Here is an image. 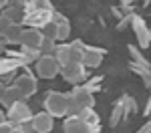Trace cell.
<instances>
[{"label":"cell","instance_id":"cell-1","mask_svg":"<svg viewBox=\"0 0 151 133\" xmlns=\"http://www.w3.org/2000/svg\"><path fill=\"white\" fill-rule=\"evenodd\" d=\"M67 105H69V93L60 91H47L42 97V109L55 119H65L67 117Z\"/></svg>","mask_w":151,"mask_h":133},{"label":"cell","instance_id":"cell-2","mask_svg":"<svg viewBox=\"0 0 151 133\" xmlns=\"http://www.w3.org/2000/svg\"><path fill=\"white\" fill-rule=\"evenodd\" d=\"M58 77H60L65 83H69V85L75 87V85H81V83H85V81L89 79V69L83 67L81 63H69V65L60 67Z\"/></svg>","mask_w":151,"mask_h":133},{"label":"cell","instance_id":"cell-3","mask_svg":"<svg viewBox=\"0 0 151 133\" xmlns=\"http://www.w3.org/2000/svg\"><path fill=\"white\" fill-rule=\"evenodd\" d=\"M35 71H36V77H38V79L50 81V79L58 77L60 65L57 63V59H55L52 55H42V57L35 63Z\"/></svg>","mask_w":151,"mask_h":133},{"label":"cell","instance_id":"cell-4","mask_svg":"<svg viewBox=\"0 0 151 133\" xmlns=\"http://www.w3.org/2000/svg\"><path fill=\"white\" fill-rule=\"evenodd\" d=\"M14 85H16V89L22 93L24 99H30V97H35L36 93H38V77L32 75V71H24V73H20V75H16Z\"/></svg>","mask_w":151,"mask_h":133},{"label":"cell","instance_id":"cell-5","mask_svg":"<svg viewBox=\"0 0 151 133\" xmlns=\"http://www.w3.org/2000/svg\"><path fill=\"white\" fill-rule=\"evenodd\" d=\"M131 30H133V35H135V38H137V47H139L141 50H145V48L151 47V28L147 26L145 18L139 16L137 12H135V16H133Z\"/></svg>","mask_w":151,"mask_h":133},{"label":"cell","instance_id":"cell-6","mask_svg":"<svg viewBox=\"0 0 151 133\" xmlns=\"http://www.w3.org/2000/svg\"><path fill=\"white\" fill-rule=\"evenodd\" d=\"M63 133H101V125H89L81 117H65Z\"/></svg>","mask_w":151,"mask_h":133},{"label":"cell","instance_id":"cell-7","mask_svg":"<svg viewBox=\"0 0 151 133\" xmlns=\"http://www.w3.org/2000/svg\"><path fill=\"white\" fill-rule=\"evenodd\" d=\"M105 55H107V48L93 47V45L85 42V48H83V67H87L89 71L91 69H99L105 59Z\"/></svg>","mask_w":151,"mask_h":133},{"label":"cell","instance_id":"cell-8","mask_svg":"<svg viewBox=\"0 0 151 133\" xmlns=\"http://www.w3.org/2000/svg\"><path fill=\"white\" fill-rule=\"evenodd\" d=\"M6 111V119L10 121V123H14V125H20V123H24V121H30L32 119V109L26 105V101H18V103H14L12 107L4 109Z\"/></svg>","mask_w":151,"mask_h":133},{"label":"cell","instance_id":"cell-9","mask_svg":"<svg viewBox=\"0 0 151 133\" xmlns=\"http://www.w3.org/2000/svg\"><path fill=\"white\" fill-rule=\"evenodd\" d=\"M42 40H45V35L40 28L22 26V35H20V47L22 48H40Z\"/></svg>","mask_w":151,"mask_h":133},{"label":"cell","instance_id":"cell-10","mask_svg":"<svg viewBox=\"0 0 151 133\" xmlns=\"http://www.w3.org/2000/svg\"><path fill=\"white\" fill-rule=\"evenodd\" d=\"M32 125H35V131L36 133H50L55 129V117L48 115L47 111H38L32 115Z\"/></svg>","mask_w":151,"mask_h":133},{"label":"cell","instance_id":"cell-11","mask_svg":"<svg viewBox=\"0 0 151 133\" xmlns=\"http://www.w3.org/2000/svg\"><path fill=\"white\" fill-rule=\"evenodd\" d=\"M52 12L55 10H30L26 12L24 24H28L32 28H42L48 20H52Z\"/></svg>","mask_w":151,"mask_h":133},{"label":"cell","instance_id":"cell-12","mask_svg":"<svg viewBox=\"0 0 151 133\" xmlns=\"http://www.w3.org/2000/svg\"><path fill=\"white\" fill-rule=\"evenodd\" d=\"M70 95L75 97V101H77L83 109L95 107V103H97L95 95H93V93H89L87 89H83V85H75V87H73V91H70Z\"/></svg>","mask_w":151,"mask_h":133},{"label":"cell","instance_id":"cell-13","mask_svg":"<svg viewBox=\"0 0 151 133\" xmlns=\"http://www.w3.org/2000/svg\"><path fill=\"white\" fill-rule=\"evenodd\" d=\"M52 20H55V22H57V26H58L57 40H58V42H65V40L70 36V20L65 16V14H63V12H58V10L52 12Z\"/></svg>","mask_w":151,"mask_h":133},{"label":"cell","instance_id":"cell-14","mask_svg":"<svg viewBox=\"0 0 151 133\" xmlns=\"http://www.w3.org/2000/svg\"><path fill=\"white\" fill-rule=\"evenodd\" d=\"M18 101H26L22 97V93L16 89V85L12 83V85H6V91H4V97H2V107L4 109H8V107H12L14 103H18Z\"/></svg>","mask_w":151,"mask_h":133},{"label":"cell","instance_id":"cell-15","mask_svg":"<svg viewBox=\"0 0 151 133\" xmlns=\"http://www.w3.org/2000/svg\"><path fill=\"white\" fill-rule=\"evenodd\" d=\"M2 14H4L6 18H10L12 24H16V26H24V18H26L24 8H20V6H6V8L2 10Z\"/></svg>","mask_w":151,"mask_h":133},{"label":"cell","instance_id":"cell-16","mask_svg":"<svg viewBox=\"0 0 151 133\" xmlns=\"http://www.w3.org/2000/svg\"><path fill=\"white\" fill-rule=\"evenodd\" d=\"M129 71L135 73L137 77H141V81H143L145 87L149 89V85H151V67H145V65H139V63L129 60Z\"/></svg>","mask_w":151,"mask_h":133},{"label":"cell","instance_id":"cell-17","mask_svg":"<svg viewBox=\"0 0 151 133\" xmlns=\"http://www.w3.org/2000/svg\"><path fill=\"white\" fill-rule=\"evenodd\" d=\"M123 119H127V117H125V109H123V101L117 99L113 109H111V115H109V125H111V127H117Z\"/></svg>","mask_w":151,"mask_h":133},{"label":"cell","instance_id":"cell-18","mask_svg":"<svg viewBox=\"0 0 151 133\" xmlns=\"http://www.w3.org/2000/svg\"><path fill=\"white\" fill-rule=\"evenodd\" d=\"M69 59L70 63H81L83 65V48H85V42H83L81 38H75V40H70L69 42Z\"/></svg>","mask_w":151,"mask_h":133},{"label":"cell","instance_id":"cell-19","mask_svg":"<svg viewBox=\"0 0 151 133\" xmlns=\"http://www.w3.org/2000/svg\"><path fill=\"white\" fill-rule=\"evenodd\" d=\"M69 42H57V47L52 50V57L57 59V63L60 67H65V65H69L70 59H69Z\"/></svg>","mask_w":151,"mask_h":133},{"label":"cell","instance_id":"cell-20","mask_svg":"<svg viewBox=\"0 0 151 133\" xmlns=\"http://www.w3.org/2000/svg\"><path fill=\"white\" fill-rule=\"evenodd\" d=\"M20 69V63L18 60H14L12 57H0V77H4V75H8V73H16Z\"/></svg>","mask_w":151,"mask_h":133},{"label":"cell","instance_id":"cell-21","mask_svg":"<svg viewBox=\"0 0 151 133\" xmlns=\"http://www.w3.org/2000/svg\"><path fill=\"white\" fill-rule=\"evenodd\" d=\"M20 35H22V26H12L10 30L6 32V36H4V42H6V47H20Z\"/></svg>","mask_w":151,"mask_h":133},{"label":"cell","instance_id":"cell-22","mask_svg":"<svg viewBox=\"0 0 151 133\" xmlns=\"http://www.w3.org/2000/svg\"><path fill=\"white\" fill-rule=\"evenodd\" d=\"M127 50H129V60H133V63H139V65H145V67H151L149 60L145 59V55H143V50H141L137 45H129Z\"/></svg>","mask_w":151,"mask_h":133},{"label":"cell","instance_id":"cell-23","mask_svg":"<svg viewBox=\"0 0 151 133\" xmlns=\"http://www.w3.org/2000/svg\"><path fill=\"white\" fill-rule=\"evenodd\" d=\"M77 117H81L83 121H87L89 125H101V117H99V113L95 111V107L83 109V111L79 113V115H77Z\"/></svg>","mask_w":151,"mask_h":133},{"label":"cell","instance_id":"cell-24","mask_svg":"<svg viewBox=\"0 0 151 133\" xmlns=\"http://www.w3.org/2000/svg\"><path fill=\"white\" fill-rule=\"evenodd\" d=\"M121 101H123V109H125V117L129 119V115H135L139 111V105L135 101V97L131 95H121Z\"/></svg>","mask_w":151,"mask_h":133},{"label":"cell","instance_id":"cell-25","mask_svg":"<svg viewBox=\"0 0 151 133\" xmlns=\"http://www.w3.org/2000/svg\"><path fill=\"white\" fill-rule=\"evenodd\" d=\"M101 83H103V75H99V77H91V79H87L85 83H81L83 85V89H87L89 93H97L99 89H101Z\"/></svg>","mask_w":151,"mask_h":133},{"label":"cell","instance_id":"cell-26","mask_svg":"<svg viewBox=\"0 0 151 133\" xmlns=\"http://www.w3.org/2000/svg\"><path fill=\"white\" fill-rule=\"evenodd\" d=\"M42 35H45V38H50V40H57V36H58V26H57V22L55 20H48L42 28ZM58 42V40H57Z\"/></svg>","mask_w":151,"mask_h":133},{"label":"cell","instance_id":"cell-27","mask_svg":"<svg viewBox=\"0 0 151 133\" xmlns=\"http://www.w3.org/2000/svg\"><path fill=\"white\" fill-rule=\"evenodd\" d=\"M133 16H135V12H125V14L117 20V30H125V28H129L131 22H133Z\"/></svg>","mask_w":151,"mask_h":133},{"label":"cell","instance_id":"cell-28","mask_svg":"<svg viewBox=\"0 0 151 133\" xmlns=\"http://www.w3.org/2000/svg\"><path fill=\"white\" fill-rule=\"evenodd\" d=\"M20 48H22V47H20ZM22 52H24V57H26V60H28L30 65H35L36 60L42 57L40 48H22Z\"/></svg>","mask_w":151,"mask_h":133},{"label":"cell","instance_id":"cell-29","mask_svg":"<svg viewBox=\"0 0 151 133\" xmlns=\"http://www.w3.org/2000/svg\"><path fill=\"white\" fill-rule=\"evenodd\" d=\"M12 26H14V24H12V20H10V18H6V16L0 12V38H4V36H6V32L10 30Z\"/></svg>","mask_w":151,"mask_h":133},{"label":"cell","instance_id":"cell-30","mask_svg":"<svg viewBox=\"0 0 151 133\" xmlns=\"http://www.w3.org/2000/svg\"><path fill=\"white\" fill-rule=\"evenodd\" d=\"M55 47H57V40L45 38V40H42V45H40V52H42V55H52Z\"/></svg>","mask_w":151,"mask_h":133},{"label":"cell","instance_id":"cell-31","mask_svg":"<svg viewBox=\"0 0 151 133\" xmlns=\"http://www.w3.org/2000/svg\"><path fill=\"white\" fill-rule=\"evenodd\" d=\"M133 2L135 0H119V8L123 12H133Z\"/></svg>","mask_w":151,"mask_h":133},{"label":"cell","instance_id":"cell-32","mask_svg":"<svg viewBox=\"0 0 151 133\" xmlns=\"http://www.w3.org/2000/svg\"><path fill=\"white\" fill-rule=\"evenodd\" d=\"M20 129H22V133H36L35 131V125H32V119L20 123Z\"/></svg>","mask_w":151,"mask_h":133},{"label":"cell","instance_id":"cell-33","mask_svg":"<svg viewBox=\"0 0 151 133\" xmlns=\"http://www.w3.org/2000/svg\"><path fill=\"white\" fill-rule=\"evenodd\" d=\"M12 129H14V123H10V121L0 123V133H12Z\"/></svg>","mask_w":151,"mask_h":133},{"label":"cell","instance_id":"cell-34","mask_svg":"<svg viewBox=\"0 0 151 133\" xmlns=\"http://www.w3.org/2000/svg\"><path fill=\"white\" fill-rule=\"evenodd\" d=\"M135 133H151V119H147Z\"/></svg>","mask_w":151,"mask_h":133},{"label":"cell","instance_id":"cell-35","mask_svg":"<svg viewBox=\"0 0 151 133\" xmlns=\"http://www.w3.org/2000/svg\"><path fill=\"white\" fill-rule=\"evenodd\" d=\"M14 79H16V73H8V75H4V77H0V81L4 85H8V83H14Z\"/></svg>","mask_w":151,"mask_h":133},{"label":"cell","instance_id":"cell-36","mask_svg":"<svg viewBox=\"0 0 151 133\" xmlns=\"http://www.w3.org/2000/svg\"><path fill=\"white\" fill-rule=\"evenodd\" d=\"M143 115H145V117H149V115H151V95L147 97V101H145V107H143Z\"/></svg>","mask_w":151,"mask_h":133},{"label":"cell","instance_id":"cell-37","mask_svg":"<svg viewBox=\"0 0 151 133\" xmlns=\"http://www.w3.org/2000/svg\"><path fill=\"white\" fill-rule=\"evenodd\" d=\"M111 12H113V14H115V16H117V20H119V18H121V16H123V14H125V12L121 10V8H119V6H113V8H111Z\"/></svg>","mask_w":151,"mask_h":133},{"label":"cell","instance_id":"cell-38","mask_svg":"<svg viewBox=\"0 0 151 133\" xmlns=\"http://www.w3.org/2000/svg\"><path fill=\"white\" fill-rule=\"evenodd\" d=\"M4 91H6V85L0 81V103H2V97H4Z\"/></svg>","mask_w":151,"mask_h":133},{"label":"cell","instance_id":"cell-39","mask_svg":"<svg viewBox=\"0 0 151 133\" xmlns=\"http://www.w3.org/2000/svg\"><path fill=\"white\" fill-rule=\"evenodd\" d=\"M8 4H10V0H0V12L4 10V8H6Z\"/></svg>","mask_w":151,"mask_h":133},{"label":"cell","instance_id":"cell-40","mask_svg":"<svg viewBox=\"0 0 151 133\" xmlns=\"http://www.w3.org/2000/svg\"><path fill=\"white\" fill-rule=\"evenodd\" d=\"M4 121H8V119H6V111L0 109V123H4Z\"/></svg>","mask_w":151,"mask_h":133},{"label":"cell","instance_id":"cell-41","mask_svg":"<svg viewBox=\"0 0 151 133\" xmlns=\"http://www.w3.org/2000/svg\"><path fill=\"white\" fill-rule=\"evenodd\" d=\"M12 133H22V129H20V125H14V129H12Z\"/></svg>","mask_w":151,"mask_h":133},{"label":"cell","instance_id":"cell-42","mask_svg":"<svg viewBox=\"0 0 151 133\" xmlns=\"http://www.w3.org/2000/svg\"><path fill=\"white\" fill-rule=\"evenodd\" d=\"M149 91H151V85H149Z\"/></svg>","mask_w":151,"mask_h":133},{"label":"cell","instance_id":"cell-43","mask_svg":"<svg viewBox=\"0 0 151 133\" xmlns=\"http://www.w3.org/2000/svg\"><path fill=\"white\" fill-rule=\"evenodd\" d=\"M149 65H151V59H149Z\"/></svg>","mask_w":151,"mask_h":133},{"label":"cell","instance_id":"cell-44","mask_svg":"<svg viewBox=\"0 0 151 133\" xmlns=\"http://www.w3.org/2000/svg\"><path fill=\"white\" fill-rule=\"evenodd\" d=\"M0 40H2V38H0Z\"/></svg>","mask_w":151,"mask_h":133}]
</instances>
